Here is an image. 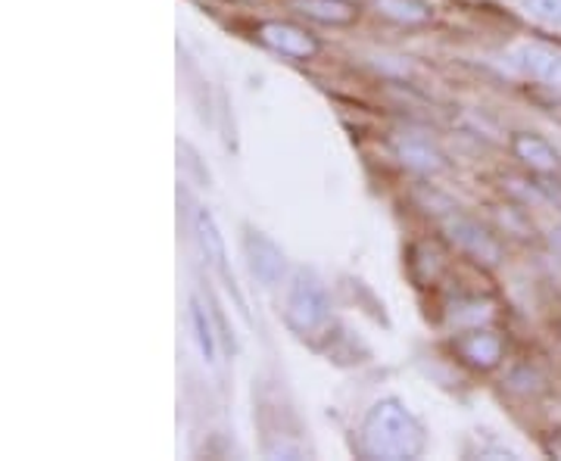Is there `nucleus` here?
Instances as JSON below:
<instances>
[{"label":"nucleus","mask_w":561,"mask_h":461,"mask_svg":"<svg viewBox=\"0 0 561 461\" xmlns=\"http://www.w3.org/2000/svg\"><path fill=\"white\" fill-rule=\"evenodd\" d=\"M427 446L424 427L397 396L378 400L359 427V449L365 459L412 461Z\"/></svg>","instance_id":"1"},{"label":"nucleus","mask_w":561,"mask_h":461,"mask_svg":"<svg viewBox=\"0 0 561 461\" xmlns=\"http://www.w3.org/2000/svg\"><path fill=\"white\" fill-rule=\"evenodd\" d=\"M328 319H331V297L324 281L312 268H297L284 297V324L297 337H309L321 331Z\"/></svg>","instance_id":"2"},{"label":"nucleus","mask_w":561,"mask_h":461,"mask_svg":"<svg viewBox=\"0 0 561 461\" xmlns=\"http://www.w3.org/2000/svg\"><path fill=\"white\" fill-rule=\"evenodd\" d=\"M243 256H247L250 275L260 281V287L272 290V287H278L284 281V275H287L284 250L265 231L253 228V224H243Z\"/></svg>","instance_id":"3"},{"label":"nucleus","mask_w":561,"mask_h":461,"mask_svg":"<svg viewBox=\"0 0 561 461\" xmlns=\"http://www.w3.org/2000/svg\"><path fill=\"white\" fill-rule=\"evenodd\" d=\"M194 231H197V243H201L203 250V260L209 262L216 272H219L221 284H225V290L234 297L238 302V312H241L243 319L250 321V312H247V302H243V293L238 290V281H234V272L228 268V253H225V238H221L219 224L213 219V212L209 209H197L194 212Z\"/></svg>","instance_id":"4"},{"label":"nucleus","mask_w":561,"mask_h":461,"mask_svg":"<svg viewBox=\"0 0 561 461\" xmlns=\"http://www.w3.org/2000/svg\"><path fill=\"white\" fill-rule=\"evenodd\" d=\"M453 353L471 371H493V368H500L502 356H505V341L500 331L478 324V327H465L453 337Z\"/></svg>","instance_id":"5"},{"label":"nucleus","mask_w":561,"mask_h":461,"mask_svg":"<svg viewBox=\"0 0 561 461\" xmlns=\"http://www.w3.org/2000/svg\"><path fill=\"white\" fill-rule=\"evenodd\" d=\"M256 35L265 47H272L275 54L280 57H290V60H312L316 54L321 50L319 38L312 35V32H306L300 25H294V22H262L260 28H256Z\"/></svg>","instance_id":"6"},{"label":"nucleus","mask_w":561,"mask_h":461,"mask_svg":"<svg viewBox=\"0 0 561 461\" xmlns=\"http://www.w3.org/2000/svg\"><path fill=\"white\" fill-rule=\"evenodd\" d=\"M443 228H446L449 241L456 243L459 250H465L468 256H474L478 262H486V265L500 262V243H496V238L474 219L456 212V216H449V219L443 221Z\"/></svg>","instance_id":"7"},{"label":"nucleus","mask_w":561,"mask_h":461,"mask_svg":"<svg viewBox=\"0 0 561 461\" xmlns=\"http://www.w3.org/2000/svg\"><path fill=\"white\" fill-rule=\"evenodd\" d=\"M390 147L405 169L421 172V175H437V172H446V165H449L440 147L424 135H393Z\"/></svg>","instance_id":"8"},{"label":"nucleus","mask_w":561,"mask_h":461,"mask_svg":"<svg viewBox=\"0 0 561 461\" xmlns=\"http://www.w3.org/2000/svg\"><path fill=\"white\" fill-rule=\"evenodd\" d=\"M512 153L534 175H561L559 150L534 131H515L512 135Z\"/></svg>","instance_id":"9"},{"label":"nucleus","mask_w":561,"mask_h":461,"mask_svg":"<svg viewBox=\"0 0 561 461\" xmlns=\"http://www.w3.org/2000/svg\"><path fill=\"white\" fill-rule=\"evenodd\" d=\"M515 66L522 69L527 79L540 81L546 88H561V54L546 47V44H522L512 54Z\"/></svg>","instance_id":"10"},{"label":"nucleus","mask_w":561,"mask_h":461,"mask_svg":"<svg viewBox=\"0 0 561 461\" xmlns=\"http://www.w3.org/2000/svg\"><path fill=\"white\" fill-rule=\"evenodd\" d=\"M287 3L306 20H316L321 25H350L359 20V10L350 0H287Z\"/></svg>","instance_id":"11"},{"label":"nucleus","mask_w":561,"mask_h":461,"mask_svg":"<svg viewBox=\"0 0 561 461\" xmlns=\"http://www.w3.org/2000/svg\"><path fill=\"white\" fill-rule=\"evenodd\" d=\"M187 315H191V327H194V337H197V346H201L203 359L209 365L219 361V331H216V319L209 309H203V302L197 297H191L187 302Z\"/></svg>","instance_id":"12"},{"label":"nucleus","mask_w":561,"mask_h":461,"mask_svg":"<svg viewBox=\"0 0 561 461\" xmlns=\"http://www.w3.org/2000/svg\"><path fill=\"white\" fill-rule=\"evenodd\" d=\"M375 10L383 20L400 22V25H424L431 20V10L424 0H375Z\"/></svg>","instance_id":"13"},{"label":"nucleus","mask_w":561,"mask_h":461,"mask_svg":"<svg viewBox=\"0 0 561 461\" xmlns=\"http://www.w3.org/2000/svg\"><path fill=\"white\" fill-rule=\"evenodd\" d=\"M522 3L534 20L561 28V0H522Z\"/></svg>","instance_id":"14"},{"label":"nucleus","mask_w":561,"mask_h":461,"mask_svg":"<svg viewBox=\"0 0 561 461\" xmlns=\"http://www.w3.org/2000/svg\"><path fill=\"white\" fill-rule=\"evenodd\" d=\"M179 160H181V165H184V169L194 175V178L209 187V172H206V169L201 165V157L194 153V147H191V143L179 141Z\"/></svg>","instance_id":"15"},{"label":"nucleus","mask_w":561,"mask_h":461,"mask_svg":"<svg viewBox=\"0 0 561 461\" xmlns=\"http://www.w3.org/2000/svg\"><path fill=\"white\" fill-rule=\"evenodd\" d=\"M542 452H546L549 459H561V427L549 430V434L542 437Z\"/></svg>","instance_id":"16"}]
</instances>
